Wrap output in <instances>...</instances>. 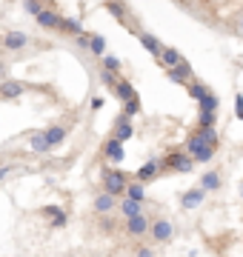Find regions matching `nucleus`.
Here are the masks:
<instances>
[{
	"label": "nucleus",
	"instance_id": "obj_1",
	"mask_svg": "<svg viewBox=\"0 0 243 257\" xmlns=\"http://www.w3.org/2000/svg\"><path fill=\"white\" fill-rule=\"evenodd\" d=\"M186 152L195 157L197 163H209V160L215 157L217 149L206 140V135L200 132V128H195V132H189V138H186Z\"/></svg>",
	"mask_w": 243,
	"mask_h": 257
},
{
	"label": "nucleus",
	"instance_id": "obj_2",
	"mask_svg": "<svg viewBox=\"0 0 243 257\" xmlns=\"http://www.w3.org/2000/svg\"><path fill=\"white\" fill-rule=\"evenodd\" d=\"M160 160H163V172H180V175H189V172L195 169V163H197L195 157L186 152V146L172 149V152H166Z\"/></svg>",
	"mask_w": 243,
	"mask_h": 257
},
{
	"label": "nucleus",
	"instance_id": "obj_3",
	"mask_svg": "<svg viewBox=\"0 0 243 257\" xmlns=\"http://www.w3.org/2000/svg\"><path fill=\"white\" fill-rule=\"evenodd\" d=\"M100 186H103V189H109L112 194H117V197H123V194H126V186H129V177L123 175L120 169L103 166V172H100Z\"/></svg>",
	"mask_w": 243,
	"mask_h": 257
},
{
	"label": "nucleus",
	"instance_id": "obj_4",
	"mask_svg": "<svg viewBox=\"0 0 243 257\" xmlns=\"http://www.w3.org/2000/svg\"><path fill=\"white\" fill-rule=\"evenodd\" d=\"M29 46H35V40H32L26 32H18V29H9V32H3V52H6V55H18V52H26Z\"/></svg>",
	"mask_w": 243,
	"mask_h": 257
},
{
	"label": "nucleus",
	"instance_id": "obj_5",
	"mask_svg": "<svg viewBox=\"0 0 243 257\" xmlns=\"http://www.w3.org/2000/svg\"><path fill=\"white\" fill-rule=\"evenodd\" d=\"M149 240H155L158 246H166L175 240V223L169 217H155L152 220V231H149Z\"/></svg>",
	"mask_w": 243,
	"mask_h": 257
},
{
	"label": "nucleus",
	"instance_id": "obj_6",
	"mask_svg": "<svg viewBox=\"0 0 243 257\" xmlns=\"http://www.w3.org/2000/svg\"><path fill=\"white\" fill-rule=\"evenodd\" d=\"M117 206H120V200H117V194H112L109 189H100V192L92 197V211L97 214V217L117 211Z\"/></svg>",
	"mask_w": 243,
	"mask_h": 257
},
{
	"label": "nucleus",
	"instance_id": "obj_7",
	"mask_svg": "<svg viewBox=\"0 0 243 257\" xmlns=\"http://www.w3.org/2000/svg\"><path fill=\"white\" fill-rule=\"evenodd\" d=\"M126 234L135 240H143V237H149V231H152V217L143 211V214H135V217H126Z\"/></svg>",
	"mask_w": 243,
	"mask_h": 257
},
{
	"label": "nucleus",
	"instance_id": "obj_8",
	"mask_svg": "<svg viewBox=\"0 0 243 257\" xmlns=\"http://www.w3.org/2000/svg\"><path fill=\"white\" fill-rule=\"evenodd\" d=\"M103 157L109 160V163H123V157H126V149H123V140L114 138V135H109L106 138V143H103Z\"/></svg>",
	"mask_w": 243,
	"mask_h": 257
},
{
	"label": "nucleus",
	"instance_id": "obj_9",
	"mask_svg": "<svg viewBox=\"0 0 243 257\" xmlns=\"http://www.w3.org/2000/svg\"><path fill=\"white\" fill-rule=\"evenodd\" d=\"M166 77L172 83H178V86H189V83H192V77H195V72H192L189 60H180L178 66H169V69H166Z\"/></svg>",
	"mask_w": 243,
	"mask_h": 257
},
{
	"label": "nucleus",
	"instance_id": "obj_10",
	"mask_svg": "<svg viewBox=\"0 0 243 257\" xmlns=\"http://www.w3.org/2000/svg\"><path fill=\"white\" fill-rule=\"evenodd\" d=\"M112 135H114V138H120L123 143L135 138V123H132V114L120 111V114L114 117V123H112Z\"/></svg>",
	"mask_w": 243,
	"mask_h": 257
},
{
	"label": "nucleus",
	"instance_id": "obj_11",
	"mask_svg": "<svg viewBox=\"0 0 243 257\" xmlns=\"http://www.w3.org/2000/svg\"><path fill=\"white\" fill-rule=\"evenodd\" d=\"M26 89H29L26 83L15 80V77H6V80L0 83V100H6V103L18 100V97H23V92H26Z\"/></svg>",
	"mask_w": 243,
	"mask_h": 257
},
{
	"label": "nucleus",
	"instance_id": "obj_12",
	"mask_svg": "<svg viewBox=\"0 0 243 257\" xmlns=\"http://www.w3.org/2000/svg\"><path fill=\"white\" fill-rule=\"evenodd\" d=\"M206 189L200 183L192 186V189H186V192H180V209H197V206H203L206 200Z\"/></svg>",
	"mask_w": 243,
	"mask_h": 257
},
{
	"label": "nucleus",
	"instance_id": "obj_13",
	"mask_svg": "<svg viewBox=\"0 0 243 257\" xmlns=\"http://www.w3.org/2000/svg\"><path fill=\"white\" fill-rule=\"evenodd\" d=\"M35 23H38L40 29H46V32H60V23H63V15L52 6V9H43L35 18Z\"/></svg>",
	"mask_w": 243,
	"mask_h": 257
},
{
	"label": "nucleus",
	"instance_id": "obj_14",
	"mask_svg": "<svg viewBox=\"0 0 243 257\" xmlns=\"http://www.w3.org/2000/svg\"><path fill=\"white\" fill-rule=\"evenodd\" d=\"M160 172H163V160H158V157H152V160H146V163L138 169V180H143V183H152V180H158Z\"/></svg>",
	"mask_w": 243,
	"mask_h": 257
},
{
	"label": "nucleus",
	"instance_id": "obj_15",
	"mask_svg": "<svg viewBox=\"0 0 243 257\" xmlns=\"http://www.w3.org/2000/svg\"><path fill=\"white\" fill-rule=\"evenodd\" d=\"M103 9L109 12L120 26H129V9H126V3H123V0H106V3H103Z\"/></svg>",
	"mask_w": 243,
	"mask_h": 257
},
{
	"label": "nucleus",
	"instance_id": "obj_16",
	"mask_svg": "<svg viewBox=\"0 0 243 257\" xmlns=\"http://www.w3.org/2000/svg\"><path fill=\"white\" fill-rule=\"evenodd\" d=\"M72 128V126H69ZM69 128L63 126V123H49L43 132H46V138H49V146L52 149H57V146H63L66 143V135H69Z\"/></svg>",
	"mask_w": 243,
	"mask_h": 257
},
{
	"label": "nucleus",
	"instance_id": "obj_17",
	"mask_svg": "<svg viewBox=\"0 0 243 257\" xmlns=\"http://www.w3.org/2000/svg\"><path fill=\"white\" fill-rule=\"evenodd\" d=\"M180 60H186V57H183V52H180V49H175V46H163V52L155 57V63L163 66V69H169V66H178Z\"/></svg>",
	"mask_w": 243,
	"mask_h": 257
},
{
	"label": "nucleus",
	"instance_id": "obj_18",
	"mask_svg": "<svg viewBox=\"0 0 243 257\" xmlns=\"http://www.w3.org/2000/svg\"><path fill=\"white\" fill-rule=\"evenodd\" d=\"M40 214H43V217H49V223H52L55 229H66V223H69V214H66L60 206H43V209H40Z\"/></svg>",
	"mask_w": 243,
	"mask_h": 257
},
{
	"label": "nucleus",
	"instance_id": "obj_19",
	"mask_svg": "<svg viewBox=\"0 0 243 257\" xmlns=\"http://www.w3.org/2000/svg\"><path fill=\"white\" fill-rule=\"evenodd\" d=\"M200 186H203L206 192H220V186H223L220 169H206L203 175H200Z\"/></svg>",
	"mask_w": 243,
	"mask_h": 257
},
{
	"label": "nucleus",
	"instance_id": "obj_20",
	"mask_svg": "<svg viewBox=\"0 0 243 257\" xmlns=\"http://www.w3.org/2000/svg\"><path fill=\"white\" fill-rule=\"evenodd\" d=\"M143 206H146V203H141V200H132V197H126V194H123V200H120V206H117V214H120L123 220H126V217H135V214H143Z\"/></svg>",
	"mask_w": 243,
	"mask_h": 257
},
{
	"label": "nucleus",
	"instance_id": "obj_21",
	"mask_svg": "<svg viewBox=\"0 0 243 257\" xmlns=\"http://www.w3.org/2000/svg\"><path fill=\"white\" fill-rule=\"evenodd\" d=\"M135 37H138V43H141V46L146 49L149 55H155V57H158L160 52H163V43H160V40H158L155 35H152V32H138Z\"/></svg>",
	"mask_w": 243,
	"mask_h": 257
},
{
	"label": "nucleus",
	"instance_id": "obj_22",
	"mask_svg": "<svg viewBox=\"0 0 243 257\" xmlns=\"http://www.w3.org/2000/svg\"><path fill=\"white\" fill-rule=\"evenodd\" d=\"M29 149H32L35 155H46V152H52L46 132H32V135H29Z\"/></svg>",
	"mask_w": 243,
	"mask_h": 257
},
{
	"label": "nucleus",
	"instance_id": "obj_23",
	"mask_svg": "<svg viewBox=\"0 0 243 257\" xmlns=\"http://www.w3.org/2000/svg\"><path fill=\"white\" fill-rule=\"evenodd\" d=\"M83 32L86 29L77 18H63V23H60V35H66V37H77V35H83Z\"/></svg>",
	"mask_w": 243,
	"mask_h": 257
},
{
	"label": "nucleus",
	"instance_id": "obj_24",
	"mask_svg": "<svg viewBox=\"0 0 243 257\" xmlns=\"http://www.w3.org/2000/svg\"><path fill=\"white\" fill-rule=\"evenodd\" d=\"M126 197H132V200H141V203H146V183L143 180H129V186H126Z\"/></svg>",
	"mask_w": 243,
	"mask_h": 257
},
{
	"label": "nucleus",
	"instance_id": "obj_25",
	"mask_svg": "<svg viewBox=\"0 0 243 257\" xmlns=\"http://www.w3.org/2000/svg\"><path fill=\"white\" fill-rule=\"evenodd\" d=\"M114 97H117V100H132V97H138V92H135V86H132L126 77H120L117 86H114Z\"/></svg>",
	"mask_w": 243,
	"mask_h": 257
},
{
	"label": "nucleus",
	"instance_id": "obj_26",
	"mask_svg": "<svg viewBox=\"0 0 243 257\" xmlns=\"http://www.w3.org/2000/svg\"><path fill=\"white\" fill-rule=\"evenodd\" d=\"M186 92H189V97H192V100H197V103H200V100L206 97V92H209V89H206V83L192 80V83L186 86Z\"/></svg>",
	"mask_w": 243,
	"mask_h": 257
},
{
	"label": "nucleus",
	"instance_id": "obj_27",
	"mask_svg": "<svg viewBox=\"0 0 243 257\" xmlns=\"http://www.w3.org/2000/svg\"><path fill=\"white\" fill-rule=\"evenodd\" d=\"M89 52H92L94 57H103V55H106V37L97 35V32H92V46H89Z\"/></svg>",
	"mask_w": 243,
	"mask_h": 257
},
{
	"label": "nucleus",
	"instance_id": "obj_28",
	"mask_svg": "<svg viewBox=\"0 0 243 257\" xmlns=\"http://www.w3.org/2000/svg\"><path fill=\"white\" fill-rule=\"evenodd\" d=\"M100 69H109V72H117V74H120L123 63H120V57H117V55H103V57H100Z\"/></svg>",
	"mask_w": 243,
	"mask_h": 257
},
{
	"label": "nucleus",
	"instance_id": "obj_29",
	"mask_svg": "<svg viewBox=\"0 0 243 257\" xmlns=\"http://www.w3.org/2000/svg\"><path fill=\"white\" fill-rule=\"evenodd\" d=\"M43 9H46V3H43V0H23V12H26L29 18H38Z\"/></svg>",
	"mask_w": 243,
	"mask_h": 257
},
{
	"label": "nucleus",
	"instance_id": "obj_30",
	"mask_svg": "<svg viewBox=\"0 0 243 257\" xmlns=\"http://www.w3.org/2000/svg\"><path fill=\"white\" fill-rule=\"evenodd\" d=\"M117 80H120V74L117 72H109V69H100V83L109 89V92H114V86H117Z\"/></svg>",
	"mask_w": 243,
	"mask_h": 257
},
{
	"label": "nucleus",
	"instance_id": "obj_31",
	"mask_svg": "<svg viewBox=\"0 0 243 257\" xmlns=\"http://www.w3.org/2000/svg\"><path fill=\"white\" fill-rule=\"evenodd\" d=\"M197 106H200V109H209V111H217V106H220V100H217V94L212 92V89H209V92H206V97L200 103H197Z\"/></svg>",
	"mask_w": 243,
	"mask_h": 257
},
{
	"label": "nucleus",
	"instance_id": "obj_32",
	"mask_svg": "<svg viewBox=\"0 0 243 257\" xmlns=\"http://www.w3.org/2000/svg\"><path fill=\"white\" fill-rule=\"evenodd\" d=\"M217 117H215V111H209V109H200V114H197V126L206 128V126H215Z\"/></svg>",
	"mask_w": 243,
	"mask_h": 257
},
{
	"label": "nucleus",
	"instance_id": "obj_33",
	"mask_svg": "<svg viewBox=\"0 0 243 257\" xmlns=\"http://www.w3.org/2000/svg\"><path fill=\"white\" fill-rule=\"evenodd\" d=\"M141 97H132V100H123V111H126V114H132V117H138V114H141Z\"/></svg>",
	"mask_w": 243,
	"mask_h": 257
},
{
	"label": "nucleus",
	"instance_id": "obj_34",
	"mask_svg": "<svg viewBox=\"0 0 243 257\" xmlns=\"http://www.w3.org/2000/svg\"><path fill=\"white\" fill-rule=\"evenodd\" d=\"M197 128H200V126H197ZM200 132H203V135H206V140H209V143H212V146H220V138H217V128L215 126H206V128H200Z\"/></svg>",
	"mask_w": 243,
	"mask_h": 257
},
{
	"label": "nucleus",
	"instance_id": "obj_35",
	"mask_svg": "<svg viewBox=\"0 0 243 257\" xmlns=\"http://www.w3.org/2000/svg\"><path fill=\"white\" fill-rule=\"evenodd\" d=\"M135 254H155L152 246H135Z\"/></svg>",
	"mask_w": 243,
	"mask_h": 257
},
{
	"label": "nucleus",
	"instance_id": "obj_36",
	"mask_svg": "<svg viewBox=\"0 0 243 257\" xmlns=\"http://www.w3.org/2000/svg\"><path fill=\"white\" fill-rule=\"evenodd\" d=\"M9 175H12V166H3V169H0V183H6Z\"/></svg>",
	"mask_w": 243,
	"mask_h": 257
},
{
	"label": "nucleus",
	"instance_id": "obj_37",
	"mask_svg": "<svg viewBox=\"0 0 243 257\" xmlns=\"http://www.w3.org/2000/svg\"><path fill=\"white\" fill-rule=\"evenodd\" d=\"M103 103H106L103 97H92V111H100V109H103Z\"/></svg>",
	"mask_w": 243,
	"mask_h": 257
},
{
	"label": "nucleus",
	"instance_id": "obj_38",
	"mask_svg": "<svg viewBox=\"0 0 243 257\" xmlns=\"http://www.w3.org/2000/svg\"><path fill=\"white\" fill-rule=\"evenodd\" d=\"M175 3H178V6H183V9H195L197 0H175Z\"/></svg>",
	"mask_w": 243,
	"mask_h": 257
},
{
	"label": "nucleus",
	"instance_id": "obj_39",
	"mask_svg": "<svg viewBox=\"0 0 243 257\" xmlns=\"http://www.w3.org/2000/svg\"><path fill=\"white\" fill-rule=\"evenodd\" d=\"M237 32H240V35H243V15H240V18H237Z\"/></svg>",
	"mask_w": 243,
	"mask_h": 257
},
{
	"label": "nucleus",
	"instance_id": "obj_40",
	"mask_svg": "<svg viewBox=\"0 0 243 257\" xmlns=\"http://www.w3.org/2000/svg\"><path fill=\"white\" fill-rule=\"evenodd\" d=\"M237 117L243 120V103H240V106H237Z\"/></svg>",
	"mask_w": 243,
	"mask_h": 257
},
{
	"label": "nucleus",
	"instance_id": "obj_41",
	"mask_svg": "<svg viewBox=\"0 0 243 257\" xmlns=\"http://www.w3.org/2000/svg\"><path fill=\"white\" fill-rule=\"evenodd\" d=\"M43 3H46V6H55V0H43Z\"/></svg>",
	"mask_w": 243,
	"mask_h": 257
},
{
	"label": "nucleus",
	"instance_id": "obj_42",
	"mask_svg": "<svg viewBox=\"0 0 243 257\" xmlns=\"http://www.w3.org/2000/svg\"><path fill=\"white\" fill-rule=\"evenodd\" d=\"M240 200H243V186H240Z\"/></svg>",
	"mask_w": 243,
	"mask_h": 257
}]
</instances>
